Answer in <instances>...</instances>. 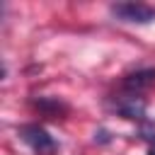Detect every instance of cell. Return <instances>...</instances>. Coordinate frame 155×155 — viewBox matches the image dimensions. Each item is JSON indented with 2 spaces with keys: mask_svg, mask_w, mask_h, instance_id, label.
I'll return each instance as SVG.
<instances>
[{
  "mask_svg": "<svg viewBox=\"0 0 155 155\" xmlns=\"http://www.w3.org/2000/svg\"><path fill=\"white\" fill-rule=\"evenodd\" d=\"M116 111L124 119L131 121H145V102L138 94H126L121 99H116Z\"/></svg>",
  "mask_w": 155,
  "mask_h": 155,
  "instance_id": "obj_3",
  "label": "cell"
},
{
  "mask_svg": "<svg viewBox=\"0 0 155 155\" xmlns=\"http://www.w3.org/2000/svg\"><path fill=\"white\" fill-rule=\"evenodd\" d=\"M99 140H104V143H107V140H109V133H107V131H99Z\"/></svg>",
  "mask_w": 155,
  "mask_h": 155,
  "instance_id": "obj_6",
  "label": "cell"
},
{
  "mask_svg": "<svg viewBox=\"0 0 155 155\" xmlns=\"http://www.w3.org/2000/svg\"><path fill=\"white\" fill-rule=\"evenodd\" d=\"M153 82H155V68H143V70L128 73V75L124 78V90H126L128 94H138V92L148 90Z\"/></svg>",
  "mask_w": 155,
  "mask_h": 155,
  "instance_id": "obj_4",
  "label": "cell"
},
{
  "mask_svg": "<svg viewBox=\"0 0 155 155\" xmlns=\"http://www.w3.org/2000/svg\"><path fill=\"white\" fill-rule=\"evenodd\" d=\"M148 155H155V143H150V145H148Z\"/></svg>",
  "mask_w": 155,
  "mask_h": 155,
  "instance_id": "obj_7",
  "label": "cell"
},
{
  "mask_svg": "<svg viewBox=\"0 0 155 155\" xmlns=\"http://www.w3.org/2000/svg\"><path fill=\"white\" fill-rule=\"evenodd\" d=\"M109 10L116 19L128 22V24H150L155 19V7L143 5V2H116Z\"/></svg>",
  "mask_w": 155,
  "mask_h": 155,
  "instance_id": "obj_2",
  "label": "cell"
},
{
  "mask_svg": "<svg viewBox=\"0 0 155 155\" xmlns=\"http://www.w3.org/2000/svg\"><path fill=\"white\" fill-rule=\"evenodd\" d=\"M19 138L36 153V155H56L58 153V143L53 140V136L39 126V124H24L19 126Z\"/></svg>",
  "mask_w": 155,
  "mask_h": 155,
  "instance_id": "obj_1",
  "label": "cell"
},
{
  "mask_svg": "<svg viewBox=\"0 0 155 155\" xmlns=\"http://www.w3.org/2000/svg\"><path fill=\"white\" fill-rule=\"evenodd\" d=\"M36 107L41 109V111H46V114H58V111H65V107L61 104V102H56V99H39L36 102Z\"/></svg>",
  "mask_w": 155,
  "mask_h": 155,
  "instance_id": "obj_5",
  "label": "cell"
}]
</instances>
